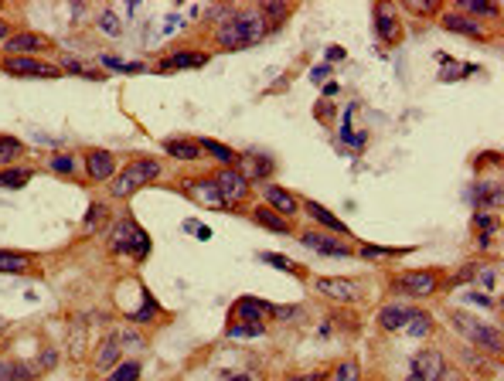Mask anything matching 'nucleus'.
Listing matches in <instances>:
<instances>
[{"label": "nucleus", "mask_w": 504, "mask_h": 381, "mask_svg": "<svg viewBox=\"0 0 504 381\" xmlns=\"http://www.w3.org/2000/svg\"><path fill=\"white\" fill-rule=\"evenodd\" d=\"M31 181V170H24V167H4L0 170V187H24V184Z\"/></svg>", "instance_id": "nucleus-31"}, {"label": "nucleus", "mask_w": 504, "mask_h": 381, "mask_svg": "<svg viewBox=\"0 0 504 381\" xmlns=\"http://www.w3.org/2000/svg\"><path fill=\"white\" fill-rule=\"evenodd\" d=\"M262 198H266V208H273V212L283 214V218L300 212V201L293 198L287 187H279V184H266V187H262Z\"/></svg>", "instance_id": "nucleus-16"}, {"label": "nucleus", "mask_w": 504, "mask_h": 381, "mask_svg": "<svg viewBox=\"0 0 504 381\" xmlns=\"http://www.w3.org/2000/svg\"><path fill=\"white\" fill-rule=\"evenodd\" d=\"M215 184H218V191H222V198H225V204H239V201H245L252 191H249V181H245L242 174L235 167H225V170H218L212 177Z\"/></svg>", "instance_id": "nucleus-8"}, {"label": "nucleus", "mask_w": 504, "mask_h": 381, "mask_svg": "<svg viewBox=\"0 0 504 381\" xmlns=\"http://www.w3.org/2000/svg\"><path fill=\"white\" fill-rule=\"evenodd\" d=\"M65 68H68V72H76V75H82V78H89V82H99V72H92V68H86V65H78L76 58H65Z\"/></svg>", "instance_id": "nucleus-41"}, {"label": "nucleus", "mask_w": 504, "mask_h": 381, "mask_svg": "<svg viewBox=\"0 0 504 381\" xmlns=\"http://www.w3.org/2000/svg\"><path fill=\"white\" fill-rule=\"evenodd\" d=\"M99 28H103V31H106V34H109V38H120V21H116V17H113V14H103V17H99Z\"/></svg>", "instance_id": "nucleus-45"}, {"label": "nucleus", "mask_w": 504, "mask_h": 381, "mask_svg": "<svg viewBox=\"0 0 504 381\" xmlns=\"http://www.w3.org/2000/svg\"><path fill=\"white\" fill-rule=\"evenodd\" d=\"M300 242L310 245V249H314V252H321V256H337V259H348V256H354L351 245H341L337 239L324 235V231H300Z\"/></svg>", "instance_id": "nucleus-10"}, {"label": "nucleus", "mask_w": 504, "mask_h": 381, "mask_svg": "<svg viewBox=\"0 0 504 381\" xmlns=\"http://www.w3.org/2000/svg\"><path fill=\"white\" fill-rule=\"evenodd\" d=\"M317 293H324L334 303H354L361 300V286L351 279H317Z\"/></svg>", "instance_id": "nucleus-11"}, {"label": "nucleus", "mask_w": 504, "mask_h": 381, "mask_svg": "<svg viewBox=\"0 0 504 381\" xmlns=\"http://www.w3.org/2000/svg\"><path fill=\"white\" fill-rule=\"evenodd\" d=\"M51 170H55V174H72V170H76V160L65 157V153H58V157H51Z\"/></svg>", "instance_id": "nucleus-43"}, {"label": "nucleus", "mask_w": 504, "mask_h": 381, "mask_svg": "<svg viewBox=\"0 0 504 381\" xmlns=\"http://www.w3.org/2000/svg\"><path fill=\"white\" fill-rule=\"evenodd\" d=\"M103 65H106V68H113V72H126V75L143 72V65H140V61H120V58H113V55H103Z\"/></svg>", "instance_id": "nucleus-37"}, {"label": "nucleus", "mask_w": 504, "mask_h": 381, "mask_svg": "<svg viewBox=\"0 0 504 381\" xmlns=\"http://www.w3.org/2000/svg\"><path fill=\"white\" fill-rule=\"evenodd\" d=\"M259 334H266L262 323H232L229 327V337H259Z\"/></svg>", "instance_id": "nucleus-40"}, {"label": "nucleus", "mask_w": 504, "mask_h": 381, "mask_svg": "<svg viewBox=\"0 0 504 381\" xmlns=\"http://www.w3.org/2000/svg\"><path fill=\"white\" fill-rule=\"evenodd\" d=\"M38 367L14 361V357H0V381H34Z\"/></svg>", "instance_id": "nucleus-20"}, {"label": "nucleus", "mask_w": 504, "mask_h": 381, "mask_svg": "<svg viewBox=\"0 0 504 381\" xmlns=\"http://www.w3.org/2000/svg\"><path fill=\"white\" fill-rule=\"evenodd\" d=\"M463 11H467V14H480V17H498V7H494V4H477V0H463V4H460V14H463Z\"/></svg>", "instance_id": "nucleus-38"}, {"label": "nucleus", "mask_w": 504, "mask_h": 381, "mask_svg": "<svg viewBox=\"0 0 504 381\" xmlns=\"http://www.w3.org/2000/svg\"><path fill=\"white\" fill-rule=\"evenodd\" d=\"M467 300H474L477 306H490V310L498 306V300H490V296H484V293H474V296H467Z\"/></svg>", "instance_id": "nucleus-48"}, {"label": "nucleus", "mask_w": 504, "mask_h": 381, "mask_svg": "<svg viewBox=\"0 0 504 381\" xmlns=\"http://www.w3.org/2000/svg\"><path fill=\"white\" fill-rule=\"evenodd\" d=\"M480 279H484V286H498V266H494V269H484V276H480Z\"/></svg>", "instance_id": "nucleus-49"}, {"label": "nucleus", "mask_w": 504, "mask_h": 381, "mask_svg": "<svg viewBox=\"0 0 504 381\" xmlns=\"http://www.w3.org/2000/svg\"><path fill=\"white\" fill-rule=\"evenodd\" d=\"M262 262H269V266H276V269H283V273H293V276H307L304 266H297L293 259H287V256H273V252H262Z\"/></svg>", "instance_id": "nucleus-33"}, {"label": "nucleus", "mask_w": 504, "mask_h": 381, "mask_svg": "<svg viewBox=\"0 0 504 381\" xmlns=\"http://www.w3.org/2000/svg\"><path fill=\"white\" fill-rule=\"evenodd\" d=\"M109 252L130 256V259H147L150 252V235L140 229L133 218H116L109 225Z\"/></svg>", "instance_id": "nucleus-3"}, {"label": "nucleus", "mask_w": 504, "mask_h": 381, "mask_svg": "<svg viewBox=\"0 0 504 381\" xmlns=\"http://www.w3.org/2000/svg\"><path fill=\"white\" fill-rule=\"evenodd\" d=\"M450 320H453V327H457L460 334L470 337V340L480 344L484 351L501 354V330H498V327H490V323H484V320H474L470 313H460V310L450 313Z\"/></svg>", "instance_id": "nucleus-4"}, {"label": "nucleus", "mask_w": 504, "mask_h": 381, "mask_svg": "<svg viewBox=\"0 0 504 381\" xmlns=\"http://www.w3.org/2000/svg\"><path fill=\"white\" fill-rule=\"evenodd\" d=\"M317 116H321V120H334V106H331V103H321V106H317Z\"/></svg>", "instance_id": "nucleus-51"}, {"label": "nucleus", "mask_w": 504, "mask_h": 381, "mask_svg": "<svg viewBox=\"0 0 504 381\" xmlns=\"http://www.w3.org/2000/svg\"><path fill=\"white\" fill-rule=\"evenodd\" d=\"M477 249H484V252L490 249V235H488V231H477Z\"/></svg>", "instance_id": "nucleus-52"}, {"label": "nucleus", "mask_w": 504, "mask_h": 381, "mask_svg": "<svg viewBox=\"0 0 504 381\" xmlns=\"http://www.w3.org/2000/svg\"><path fill=\"white\" fill-rule=\"evenodd\" d=\"M184 194L191 201H198L201 208H229L225 198H222V191H218V184L212 177H195V181L184 184Z\"/></svg>", "instance_id": "nucleus-9"}, {"label": "nucleus", "mask_w": 504, "mask_h": 381, "mask_svg": "<svg viewBox=\"0 0 504 381\" xmlns=\"http://www.w3.org/2000/svg\"><path fill=\"white\" fill-rule=\"evenodd\" d=\"M7 28H11V24H7V21L0 17V38H7Z\"/></svg>", "instance_id": "nucleus-55"}, {"label": "nucleus", "mask_w": 504, "mask_h": 381, "mask_svg": "<svg viewBox=\"0 0 504 381\" xmlns=\"http://www.w3.org/2000/svg\"><path fill=\"white\" fill-rule=\"evenodd\" d=\"M396 252H406V249H379V245H361V256H365V259H385V256H396Z\"/></svg>", "instance_id": "nucleus-42"}, {"label": "nucleus", "mask_w": 504, "mask_h": 381, "mask_svg": "<svg viewBox=\"0 0 504 381\" xmlns=\"http://www.w3.org/2000/svg\"><path fill=\"white\" fill-rule=\"evenodd\" d=\"M304 212L310 214V218H314V221H317V225H321V229H331V231H341V235H344V221H341V218H337L334 212H327V208H324V204H317V201H307L304 204Z\"/></svg>", "instance_id": "nucleus-22"}, {"label": "nucleus", "mask_w": 504, "mask_h": 381, "mask_svg": "<svg viewBox=\"0 0 504 381\" xmlns=\"http://www.w3.org/2000/svg\"><path fill=\"white\" fill-rule=\"evenodd\" d=\"M470 201H474L480 212H488V208L498 212V208H501V184H477Z\"/></svg>", "instance_id": "nucleus-23"}, {"label": "nucleus", "mask_w": 504, "mask_h": 381, "mask_svg": "<svg viewBox=\"0 0 504 381\" xmlns=\"http://www.w3.org/2000/svg\"><path fill=\"white\" fill-rule=\"evenodd\" d=\"M109 381H140V365L137 361H123V365L109 375Z\"/></svg>", "instance_id": "nucleus-36"}, {"label": "nucleus", "mask_w": 504, "mask_h": 381, "mask_svg": "<svg viewBox=\"0 0 504 381\" xmlns=\"http://www.w3.org/2000/svg\"><path fill=\"white\" fill-rule=\"evenodd\" d=\"M477 231H488V235H494V231H501V218L498 214H488V212H477Z\"/></svg>", "instance_id": "nucleus-39"}, {"label": "nucleus", "mask_w": 504, "mask_h": 381, "mask_svg": "<svg viewBox=\"0 0 504 381\" xmlns=\"http://www.w3.org/2000/svg\"><path fill=\"white\" fill-rule=\"evenodd\" d=\"M273 160H266V157H252V153H245V157H239V164H235V170L242 174L245 181H266L269 174H273Z\"/></svg>", "instance_id": "nucleus-18"}, {"label": "nucleus", "mask_w": 504, "mask_h": 381, "mask_svg": "<svg viewBox=\"0 0 504 381\" xmlns=\"http://www.w3.org/2000/svg\"><path fill=\"white\" fill-rule=\"evenodd\" d=\"M160 170H164V167H160L153 157H137L133 164H126V167L109 181V194H113V198H120V201L133 198L140 187H147L150 181L160 177Z\"/></svg>", "instance_id": "nucleus-2"}, {"label": "nucleus", "mask_w": 504, "mask_h": 381, "mask_svg": "<svg viewBox=\"0 0 504 381\" xmlns=\"http://www.w3.org/2000/svg\"><path fill=\"white\" fill-rule=\"evenodd\" d=\"M443 28L453 31V34H467V38H477V41H488V31H484V24H477L474 17L460 14V11H453V14H443Z\"/></svg>", "instance_id": "nucleus-17"}, {"label": "nucleus", "mask_w": 504, "mask_h": 381, "mask_svg": "<svg viewBox=\"0 0 504 381\" xmlns=\"http://www.w3.org/2000/svg\"><path fill=\"white\" fill-rule=\"evenodd\" d=\"M406 313H409V306H398V303L382 306V310H379V327L389 330V334H396V330L406 327Z\"/></svg>", "instance_id": "nucleus-25"}, {"label": "nucleus", "mask_w": 504, "mask_h": 381, "mask_svg": "<svg viewBox=\"0 0 504 381\" xmlns=\"http://www.w3.org/2000/svg\"><path fill=\"white\" fill-rule=\"evenodd\" d=\"M51 48V41H48L45 34H34V31H21V34H11L7 38V45H4V51L7 55H34V51H48Z\"/></svg>", "instance_id": "nucleus-13"}, {"label": "nucleus", "mask_w": 504, "mask_h": 381, "mask_svg": "<svg viewBox=\"0 0 504 381\" xmlns=\"http://www.w3.org/2000/svg\"><path fill=\"white\" fill-rule=\"evenodd\" d=\"M201 150H208L215 157V160H222V164H229V167H235L239 164V153L229 150V147H222V143H215V140H201Z\"/></svg>", "instance_id": "nucleus-30"}, {"label": "nucleus", "mask_w": 504, "mask_h": 381, "mask_svg": "<svg viewBox=\"0 0 504 381\" xmlns=\"http://www.w3.org/2000/svg\"><path fill=\"white\" fill-rule=\"evenodd\" d=\"M55 361H58V354H55V351H45V357L38 361V371H45V367H51V365H55Z\"/></svg>", "instance_id": "nucleus-50"}, {"label": "nucleus", "mask_w": 504, "mask_h": 381, "mask_svg": "<svg viewBox=\"0 0 504 381\" xmlns=\"http://www.w3.org/2000/svg\"><path fill=\"white\" fill-rule=\"evenodd\" d=\"M86 174L89 181H113L116 177V160L109 150H89L86 153Z\"/></svg>", "instance_id": "nucleus-15"}, {"label": "nucleus", "mask_w": 504, "mask_h": 381, "mask_svg": "<svg viewBox=\"0 0 504 381\" xmlns=\"http://www.w3.org/2000/svg\"><path fill=\"white\" fill-rule=\"evenodd\" d=\"M106 218H113L106 204H92L89 214H86V225H82V231H86V235H89V231H96L103 221H106Z\"/></svg>", "instance_id": "nucleus-34"}, {"label": "nucleus", "mask_w": 504, "mask_h": 381, "mask_svg": "<svg viewBox=\"0 0 504 381\" xmlns=\"http://www.w3.org/2000/svg\"><path fill=\"white\" fill-rule=\"evenodd\" d=\"M34 262L31 256H17V252H0V273H31Z\"/></svg>", "instance_id": "nucleus-28"}, {"label": "nucleus", "mask_w": 504, "mask_h": 381, "mask_svg": "<svg viewBox=\"0 0 504 381\" xmlns=\"http://www.w3.org/2000/svg\"><path fill=\"white\" fill-rule=\"evenodd\" d=\"M0 337H4V323H0Z\"/></svg>", "instance_id": "nucleus-57"}, {"label": "nucleus", "mask_w": 504, "mask_h": 381, "mask_svg": "<svg viewBox=\"0 0 504 381\" xmlns=\"http://www.w3.org/2000/svg\"><path fill=\"white\" fill-rule=\"evenodd\" d=\"M443 354L436 351V348H423V351L413 357V365H409V378L406 381H443Z\"/></svg>", "instance_id": "nucleus-5"}, {"label": "nucleus", "mask_w": 504, "mask_h": 381, "mask_svg": "<svg viewBox=\"0 0 504 381\" xmlns=\"http://www.w3.org/2000/svg\"><path fill=\"white\" fill-rule=\"evenodd\" d=\"M208 65L205 51H174L168 61H160V72H178V68H201Z\"/></svg>", "instance_id": "nucleus-19"}, {"label": "nucleus", "mask_w": 504, "mask_h": 381, "mask_svg": "<svg viewBox=\"0 0 504 381\" xmlns=\"http://www.w3.org/2000/svg\"><path fill=\"white\" fill-rule=\"evenodd\" d=\"M287 381H327V375L324 371H310V375H290Z\"/></svg>", "instance_id": "nucleus-47"}, {"label": "nucleus", "mask_w": 504, "mask_h": 381, "mask_svg": "<svg viewBox=\"0 0 504 381\" xmlns=\"http://www.w3.org/2000/svg\"><path fill=\"white\" fill-rule=\"evenodd\" d=\"M327 72H331V68H327V65H317V68H314V72H310V75H314V82H324V78H327Z\"/></svg>", "instance_id": "nucleus-53"}, {"label": "nucleus", "mask_w": 504, "mask_h": 381, "mask_svg": "<svg viewBox=\"0 0 504 381\" xmlns=\"http://www.w3.org/2000/svg\"><path fill=\"white\" fill-rule=\"evenodd\" d=\"M164 153L178 157V160H198L201 147L195 140H168V143H164Z\"/></svg>", "instance_id": "nucleus-26"}, {"label": "nucleus", "mask_w": 504, "mask_h": 381, "mask_svg": "<svg viewBox=\"0 0 504 381\" xmlns=\"http://www.w3.org/2000/svg\"><path fill=\"white\" fill-rule=\"evenodd\" d=\"M406 7H409V14H436V11H440V4H436V0H429V4H416V0H409V4H406Z\"/></svg>", "instance_id": "nucleus-44"}, {"label": "nucleus", "mask_w": 504, "mask_h": 381, "mask_svg": "<svg viewBox=\"0 0 504 381\" xmlns=\"http://www.w3.org/2000/svg\"><path fill=\"white\" fill-rule=\"evenodd\" d=\"M252 221H256V225H262V229L276 231V235H290V231H293V229H290V221H287L283 214H276L273 208H266V204L252 212Z\"/></svg>", "instance_id": "nucleus-21"}, {"label": "nucleus", "mask_w": 504, "mask_h": 381, "mask_svg": "<svg viewBox=\"0 0 504 381\" xmlns=\"http://www.w3.org/2000/svg\"><path fill=\"white\" fill-rule=\"evenodd\" d=\"M440 61H450V55H443V51H440ZM470 72H477L474 65H446L443 72H440V82H453V78L457 75H470Z\"/></svg>", "instance_id": "nucleus-35"}, {"label": "nucleus", "mask_w": 504, "mask_h": 381, "mask_svg": "<svg viewBox=\"0 0 504 381\" xmlns=\"http://www.w3.org/2000/svg\"><path fill=\"white\" fill-rule=\"evenodd\" d=\"M21 153H24V143H21V140L0 133V167H4V164H14Z\"/></svg>", "instance_id": "nucleus-29"}, {"label": "nucleus", "mask_w": 504, "mask_h": 381, "mask_svg": "<svg viewBox=\"0 0 504 381\" xmlns=\"http://www.w3.org/2000/svg\"><path fill=\"white\" fill-rule=\"evenodd\" d=\"M327 58H331V61H341V58H344V48L331 45V48H327Z\"/></svg>", "instance_id": "nucleus-54"}, {"label": "nucleus", "mask_w": 504, "mask_h": 381, "mask_svg": "<svg viewBox=\"0 0 504 381\" xmlns=\"http://www.w3.org/2000/svg\"><path fill=\"white\" fill-rule=\"evenodd\" d=\"M0 68L11 72V75H38V78H58L61 75L58 65H45V61L28 58V55H7V58L0 61Z\"/></svg>", "instance_id": "nucleus-6"}, {"label": "nucleus", "mask_w": 504, "mask_h": 381, "mask_svg": "<svg viewBox=\"0 0 504 381\" xmlns=\"http://www.w3.org/2000/svg\"><path fill=\"white\" fill-rule=\"evenodd\" d=\"M375 24H379V38L385 45H398L402 41V24H398L392 4H375Z\"/></svg>", "instance_id": "nucleus-12"}, {"label": "nucleus", "mask_w": 504, "mask_h": 381, "mask_svg": "<svg viewBox=\"0 0 504 381\" xmlns=\"http://www.w3.org/2000/svg\"><path fill=\"white\" fill-rule=\"evenodd\" d=\"M269 31H273V28H269V21L259 14V7H256V11H232L225 21H218V28H215V41H218V48L242 51V48L259 45Z\"/></svg>", "instance_id": "nucleus-1"}, {"label": "nucleus", "mask_w": 504, "mask_h": 381, "mask_svg": "<svg viewBox=\"0 0 504 381\" xmlns=\"http://www.w3.org/2000/svg\"><path fill=\"white\" fill-rule=\"evenodd\" d=\"M440 273H433V269H416V273H402L396 279V290L409 293V296H433V293L440 290Z\"/></svg>", "instance_id": "nucleus-7"}, {"label": "nucleus", "mask_w": 504, "mask_h": 381, "mask_svg": "<svg viewBox=\"0 0 504 381\" xmlns=\"http://www.w3.org/2000/svg\"><path fill=\"white\" fill-rule=\"evenodd\" d=\"M474 276H477V266H474V262H470V266H463V269H460V273L453 276V283H470Z\"/></svg>", "instance_id": "nucleus-46"}, {"label": "nucleus", "mask_w": 504, "mask_h": 381, "mask_svg": "<svg viewBox=\"0 0 504 381\" xmlns=\"http://www.w3.org/2000/svg\"><path fill=\"white\" fill-rule=\"evenodd\" d=\"M402 330H409L413 337H429L433 334V317H429L426 310H419V306H409L406 327H402Z\"/></svg>", "instance_id": "nucleus-24"}, {"label": "nucleus", "mask_w": 504, "mask_h": 381, "mask_svg": "<svg viewBox=\"0 0 504 381\" xmlns=\"http://www.w3.org/2000/svg\"><path fill=\"white\" fill-rule=\"evenodd\" d=\"M232 381H249V375H235V378H232Z\"/></svg>", "instance_id": "nucleus-56"}, {"label": "nucleus", "mask_w": 504, "mask_h": 381, "mask_svg": "<svg viewBox=\"0 0 504 381\" xmlns=\"http://www.w3.org/2000/svg\"><path fill=\"white\" fill-rule=\"evenodd\" d=\"M327 381H361V365H358L354 357H344V361L334 365V371L327 375Z\"/></svg>", "instance_id": "nucleus-27"}, {"label": "nucleus", "mask_w": 504, "mask_h": 381, "mask_svg": "<svg viewBox=\"0 0 504 381\" xmlns=\"http://www.w3.org/2000/svg\"><path fill=\"white\" fill-rule=\"evenodd\" d=\"M266 313H273V303H266V300H256V296H242V300H235L232 306V323H262Z\"/></svg>", "instance_id": "nucleus-14"}, {"label": "nucleus", "mask_w": 504, "mask_h": 381, "mask_svg": "<svg viewBox=\"0 0 504 381\" xmlns=\"http://www.w3.org/2000/svg\"><path fill=\"white\" fill-rule=\"evenodd\" d=\"M116 361H120V344H116V340H106V344L99 348V357H96V367H99V371H106V367H113V365H116Z\"/></svg>", "instance_id": "nucleus-32"}]
</instances>
